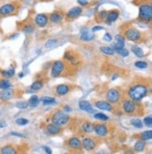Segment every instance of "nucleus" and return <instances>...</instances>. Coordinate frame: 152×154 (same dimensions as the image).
Returning a JSON list of instances; mask_svg holds the SVG:
<instances>
[{
	"label": "nucleus",
	"instance_id": "nucleus-30",
	"mask_svg": "<svg viewBox=\"0 0 152 154\" xmlns=\"http://www.w3.org/2000/svg\"><path fill=\"white\" fill-rule=\"evenodd\" d=\"M100 50L103 54L108 55V56H113L115 54L114 48H111V47H109V46H101V47H100Z\"/></svg>",
	"mask_w": 152,
	"mask_h": 154
},
{
	"label": "nucleus",
	"instance_id": "nucleus-37",
	"mask_svg": "<svg viewBox=\"0 0 152 154\" xmlns=\"http://www.w3.org/2000/svg\"><path fill=\"white\" fill-rule=\"evenodd\" d=\"M134 66L136 68H139V69H146V68H147L148 64L145 61H137V62H135V64H134Z\"/></svg>",
	"mask_w": 152,
	"mask_h": 154
},
{
	"label": "nucleus",
	"instance_id": "nucleus-49",
	"mask_svg": "<svg viewBox=\"0 0 152 154\" xmlns=\"http://www.w3.org/2000/svg\"><path fill=\"white\" fill-rule=\"evenodd\" d=\"M42 149H43L45 151H46V153H48V154H50V153H52V150H51V149L49 148V147H46V146H43L42 147Z\"/></svg>",
	"mask_w": 152,
	"mask_h": 154
},
{
	"label": "nucleus",
	"instance_id": "nucleus-25",
	"mask_svg": "<svg viewBox=\"0 0 152 154\" xmlns=\"http://www.w3.org/2000/svg\"><path fill=\"white\" fill-rule=\"evenodd\" d=\"M43 88V83L41 81V80H38V81H35L34 83L30 85V90L31 91H38L40 90Z\"/></svg>",
	"mask_w": 152,
	"mask_h": 154
},
{
	"label": "nucleus",
	"instance_id": "nucleus-21",
	"mask_svg": "<svg viewBox=\"0 0 152 154\" xmlns=\"http://www.w3.org/2000/svg\"><path fill=\"white\" fill-rule=\"evenodd\" d=\"M63 14L60 13V12H53L51 13L50 15V20L52 23H55V24H58V23H61L62 20H63Z\"/></svg>",
	"mask_w": 152,
	"mask_h": 154
},
{
	"label": "nucleus",
	"instance_id": "nucleus-26",
	"mask_svg": "<svg viewBox=\"0 0 152 154\" xmlns=\"http://www.w3.org/2000/svg\"><path fill=\"white\" fill-rule=\"evenodd\" d=\"M132 51L137 57H143L144 55H145L143 49L140 48L139 46H137V45H132Z\"/></svg>",
	"mask_w": 152,
	"mask_h": 154
},
{
	"label": "nucleus",
	"instance_id": "nucleus-19",
	"mask_svg": "<svg viewBox=\"0 0 152 154\" xmlns=\"http://www.w3.org/2000/svg\"><path fill=\"white\" fill-rule=\"evenodd\" d=\"M81 129L86 134H91V132H94V124L89 122V121H84V123L81 125Z\"/></svg>",
	"mask_w": 152,
	"mask_h": 154
},
{
	"label": "nucleus",
	"instance_id": "nucleus-13",
	"mask_svg": "<svg viewBox=\"0 0 152 154\" xmlns=\"http://www.w3.org/2000/svg\"><path fill=\"white\" fill-rule=\"evenodd\" d=\"M48 16L45 13H40L35 17V23L37 24L38 26L44 27L48 23Z\"/></svg>",
	"mask_w": 152,
	"mask_h": 154
},
{
	"label": "nucleus",
	"instance_id": "nucleus-5",
	"mask_svg": "<svg viewBox=\"0 0 152 154\" xmlns=\"http://www.w3.org/2000/svg\"><path fill=\"white\" fill-rule=\"evenodd\" d=\"M106 101L109 102L112 104H115V103H118L120 102V100L122 98L121 91L118 88H111L108 89L107 92L105 94Z\"/></svg>",
	"mask_w": 152,
	"mask_h": 154
},
{
	"label": "nucleus",
	"instance_id": "nucleus-48",
	"mask_svg": "<svg viewBox=\"0 0 152 154\" xmlns=\"http://www.w3.org/2000/svg\"><path fill=\"white\" fill-rule=\"evenodd\" d=\"M63 110H64L65 112H67V113H69V112H72V107H70V106H69V105H65V106H64V108H63Z\"/></svg>",
	"mask_w": 152,
	"mask_h": 154
},
{
	"label": "nucleus",
	"instance_id": "nucleus-6",
	"mask_svg": "<svg viewBox=\"0 0 152 154\" xmlns=\"http://www.w3.org/2000/svg\"><path fill=\"white\" fill-rule=\"evenodd\" d=\"M125 37L127 40L130 41H139L142 39V34L139 30H137L134 27H130L125 31Z\"/></svg>",
	"mask_w": 152,
	"mask_h": 154
},
{
	"label": "nucleus",
	"instance_id": "nucleus-20",
	"mask_svg": "<svg viewBox=\"0 0 152 154\" xmlns=\"http://www.w3.org/2000/svg\"><path fill=\"white\" fill-rule=\"evenodd\" d=\"M0 153L2 154H15L17 153V149L14 146L12 145H6L4 147H2Z\"/></svg>",
	"mask_w": 152,
	"mask_h": 154
},
{
	"label": "nucleus",
	"instance_id": "nucleus-41",
	"mask_svg": "<svg viewBox=\"0 0 152 154\" xmlns=\"http://www.w3.org/2000/svg\"><path fill=\"white\" fill-rule=\"evenodd\" d=\"M16 123L20 125V126H24V125H26L28 123V120L24 119V117H20V119H16Z\"/></svg>",
	"mask_w": 152,
	"mask_h": 154
},
{
	"label": "nucleus",
	"instance_id": "nucleus-52",
	"mask_svg": "<svg viewBox=\"0 0 152 154\" xmlns=\"http://www.w3.org/2000/svg\"><path fill=\"white\" fill-rule=\"evenodd\" d=\"M18 76H19V78H22V77L24 76V74H23V73H20L18 74Z\"/></svg>",
	"mask_w": 152,
	"mask_h": 154
},
{
	"label": "nucleus",
	"instance_id": "nucleus-1",
	"mask_svg": "<svg viewBox=\"0 0 152 154\" xmlns=\"http://www.w3.org/2000/svg\"><path fill=\"white\" fill-rule=\"evenodd\" d=\"M148 92H149V88L145 83H135L130 85L128 89V97L132 101L138 102L147 97Z\"/></svg>",
	"mask_w": 152,
	"mask_h": 154
},
{
	"label": "nucleus",
	"instance_id": "nucleus-9",
	"mask_svg": "<svg viewBox=\"0 0 152 154\" xmlns=\"http://www.w3.org/2000/svg\"><path fill=\"white\" fill-rule=\"evenodd\" d=\"M94 132H96V135L99 137H106L109 134V129L107 125L103 123L94 124Z\"/></svg>",
	"mask_w": 152,
	"mask_h": 154
},
{
	"label": "nucleus",
	"instance_id": "nucleus-32",
	"mask_svg": "<svg viewBox=\"0 0 152 154\" xmlns=\"http://www.w3.org/2000/svg\"><path fill=\"white\" fill-rule=\"evenodd\" d=\"M11 87V84H10V82L7 79H1L0 80V89H6V88H9Z\"/></svg>",
	"mask_w": 152,
	"mask_h": 154
},
{
	"label": "nucleus",
	"instance_id": "nucleus-17",
	"mask_svg": "<svg viewBox=\"0 0 152 154\" xmlns=\"http://www.w3.org/2000/svg\"><path fill=\"white\" fill-rule=\"evenodd\" d=\"M46 131L49 134L55 135V134H60V132H61V127L57 126V125H55L54 123L48 124L46 126Z\"/></svg>",
	"mask_w": 152,
	"mask_h": 154
},
{
	"label": "nucleus",
	"instance_id": "nucleus-8",
	"mask_svg": "<svg viewBox=\"0 0 152 154\" xmlns=\"http://www.w3.org/2000/svg\"><path fill=\"white\" fill-rule=\"evenodd\" d=\"M97 147V141L96 139L90 136L84 137L82 140V149H84L86 151H91L96 149Z\"/></svg>",
	"mask_w": 152,
	"mask_h": 154
},
{
	"label": "nucleus",
	"instance_id": "nucleus-28",
	"mask_svg": "<svg viewBox=\"0 0 152 154\" xmlns=\"http://www.w3.org/2000/svg\"><path fill=\"white\" fill-rule=\"evenodd\" d=\"M39 102H40V100H39V97L37 95H32L31 97L29 98L27 102V104L28 106H31V107H35L38 105Z\"/></svg>",
	"mask_w": 152,
	"mask_h": 154
},
{
	"label": "nucleus",
	"instance_id": "nucleus-14",
	"mask_svg": "<svg viewBox=\"0 0 152 154\" xmlns=\"http://www.w3.org/2000/svg\"><path fill=\"white\" fill-rule=\"evenodd\" d=\"M81 13H82V8H80V7H73L66 13V17L68 19H75V18L81 15Z\"/></svg>",
	"mask_w": 152,
	"mask_h": 154
},
{
	"label": "nucleus",
	"instance_id": "nucleus-34",
	"mask_svg": "<svg viewBox=\"0 0 152 154\" xmlns=\"http://www.w3.org/2000/svg\"><path fill=\"white\" fill-rule=\"evenodd\" d=\"M94 117L98 120H101V121H107L109 119V117L106 116V115L102 114V113H98V114H95L94 115Z\"/></svg>",
	"mask_w": 152,
	"mask_h": 154
},
{
	"label": "nucleus",
	"instance_id": "nucleus-12",
	"mask_svg": "<svg viewBox=\"0 0 152 154\" xmlns=\"http://www.w3.org/2000/svg\"><path fill=\"white\" fill-rule=\"evenodd\" d=\"M13 96L14 90L11 87L6 89H1V91H0V100H2V101H8V100L11 99Z\"/></svg>",
	"mask_w": 152,
	"mask_h": 154
},
{
	"label": "nucleus",
	"instance_id": "nucleus-46",
	"mask_svg": "<svg viewBox=\"0 0 152 154\" xmlns=\"http://www.w3.org/2000/svg\"><path fill=\"white\" fill-rule=\"evenodd\" d=\"M11 135H13V136H17V137H22V138H24V137H26L24 134H19V132H11Z\"/></svg>",
	"mask_w": 152,
	"mask_h": 154
},
{
	"label": "nucleus",
	"instance_id": "nucleus-3",
	"mask_svg": "<svg viewBox=\"0 0 152 154\" xmlns=\"http://www.w3.org/2000/svg\"><path fill=\"white\" fill-rule=\"evenodd\" d=\"M139 18L143 22L148 23L152 20V6L151 4H142L139 8Z\"/></svg>",
	"mask_w": 152,
	"mask_h": 154
},
{
	"label": "nucleus",
	"instance_id": "nucleus-38",
	"mask_svg": "<svg viewBox=\"0 0 152 154\" xmlns=\"http://www.w3.org/2000/svg\"><path fill=\"white\" fill-rule=\"evenodd\" d=\"M56 42L57 41L56 40H49L46 41V43H45V47L46 48H52L53 46H55L56 44Z\"/></svg>",
	"mask_w": 152,
	"mask_h": 154
},
{
	"label": "nucleus",
	"instance_id": "nucleus-31",
	"mask_svg": "<svg viewBox=\"0 0 152 154\" xmlns=\"http://www.w3.org/2000/svg\"><path fill=\"white\" fill-rule=\"evenodd\" d=\"M140 138L142 139L144 141H147V140H150L152 138V131L149 130V131H146L141 134L140 135Z\"/></svg>",
	"mask_w": 152,
	"mask_h": 154
},
{
	"label": "nucleus",
	"instance_id": "nucleus-10",
	"mask_svg": "<svg viewBox=\"0 0 152 154\" xmlns=\"http://www.w3.org/2000/svg\"><path fill=\"white\" fill-rule=\"evenodd\" d=\"M67 145L70 149L73 150H81L82 149V140H80V138L76 136H72L68 139L67 141Z\"/></svg>",
	"mask_w": 152,
	"mask_h": 154
},
{
	"label": "nucleus",
	"instance_id": "nucleus-43",
	"mask_svg": "<svg viewBox=\"0 0 152 154\" xmlns=\"http://www.w3.org/2000/svg\"><path fill=\"white\" fill-rule=\"evenodd\" d=\"M99 17H100V20H103V19H106V16H107V12L106 10H101L98 13Z\"/></svg>",
	"mask_w": 152,
	"mask_h": 154
},
{
	"label": "nucleus",
	"instance_id": "nucleus-4",
	"mask_svg": "<svg viewBox=\"0 0 152 154\" xmlns=\"http://www.w3.org/2000/svg\"><path fill=\"white\" fill-rule=\"evenodd\" d=\"M122 109L123 112H125L128 115H135L138 114L137 111L139 110V106L136 103V102H134L130 99H126L122 102Z\"/></svg>",
	"mask_w": 152,
	"mask_h": 154
},
{
	"label": "nucleus",
	"instance_id": "nucleus-39",
	"mask_svg": "<svg viewBox=\"0 0 152 154\" xmlns=\"http://www.w3.org/2000/svg\"><path fill=\"white\" fill-rule=\"evenodd\" d=\"M116 53L119 54L120 56H123V57H125V56H129V51L127 50L126 48H122V49H120L118 50V51H116Z\"/></svg>",
	"mask_w": 152,
	"mask_h": 154
},
{
	"label": "nucleus",
	"instance_id": "nucleus-50",
	"mask_svg": "<svg viewBox=\"0 0 152 154\" xmlns=\"http://www.w3.org/2000/svg\"><path fill=\"white\" fill-rule=\"evenodd\" d=\"M102 29H103V27H101V26H94L92 28V31L93 32H97L99 30H102Z\"/></svg>",
	"mask_w": 152,
	"mask_h": 154
},
{
	"label": "nucleus",
	"instance_id": "nucleus-53",
	"mask_svg": "<svg viewBox=\"0 0 152 154\" xmlns=\"http://www.w3.org/2000/svg\"><path fill=\"white\" fill-rule=\"evenodd\" d=\"M0 74H1V70H0Z\"/></svg>",
	"mask_w": 152,
	"mask_h": 154
},
{
	"label": "nucleus",
	"instance_id": "nucleus-7",
	"mask_svg": "<svg viewBox=\"0 0 152 154\" xmlns=\"http://www.w3.org/2000/svg\"><path fill=\"white\" fill-rule=\"evenodd\" d=\"M65 70V63L61 60H56L52 64L51 75L52 77H57L61 74Z\"/></svg>",
	"mask_w": 152,
	"mask_h": 154
},
{
	"label": "nucleus",
	"instance_id": "nucleus-27",
	"mask_svg": "<svg viewBox=\"0 0 152 154\" xmlns=\"http://www.w3.org/2000/svg\"><path fill=\"white\" fill-rule=\"evenodd\" d=\"M41 102L43 103L45 105H48V104H55L56 101L55 98H52V97H48V96H44V97H42L41 99Z\"/></svg>",
	"mask_w": 152,
	"mask_h": 154
},
{
	"label": "nucleus",
	"instance_id": "nucleus-40",
	"mask_svg": "<svg viewBox=\"0 0 152 154\" xmlns=\"http://www.w3.org/2000/svg\"><path fill=\"white\" fill-rule=\"evenodd\" d=\"M27 106H28L27 102H19L16 103V107L19 109H26Z\"/></svg>",
	"mask_w": 152,
	"mask_h": 154
},
{
	"label": "nucleus",
	"instance_id": "nucleus-51",
	"mask_svg": "<svg viewBox=\"0 0 152 154\" xmlns=\"http://www.w3.org/2000/svg\"><path fill=\"white\" fill-rule=\"evenodd\" d=\"M6 126V122L5 121H3V122L0 123V128H2V127H5Z\"/></svg>",
	"mask_w": 152,
	"mask_h": 154
},
{
	"label": "nucleus",
	"instance_id": "nucleus-2",
	"mask_svg": "<svg viewBox=\"0 0 152 154\" xmlns=\"http://www.w3.org/2000/svg\"><path fill=\"white\" fill-rule=\"evenodd\" d=\"M51 120L55 125H57V126H59V127H62L69 122L70 116L67 114V112H65V111L57 110L52 115Z\"/></svg>",
	"mask_w": 152,
	"mask_h": 154
},
{
	"label": "nucleus",
	"instance_id": "nucleus-47",
	"mask_svg": "<svg viewBox=\"0 0 152 154\" xmlns=\"http://www.w3.org/2000/svg\"><path fill=\"white\" fill-rule=\"evenodd\" d=\"M116 41H125V38H124V36H122V35H116Z\"/></svg>",
	"mask_w": 152,
	"mask_h": 154
},
{
	"label": "nucleus",
	"instance_id": "nucleus-44",
	"mask_svg": "<svg viewBox=\"0 0 152 154\" xmlns=\"http://www.w3.org/2000/svg\"><path fill=\"white\" fill-rule=\"evenodd\" d=\"M103 40L106 41H112V37L109 33H105V35L103 36Z\"/></svg>",
	"mask_w": 152,
	"mask_h": 154
},
{
	"label": "nucleus",
	"instance_id": "nucleus-23",
	"mask_svg": "<svg viewBox=\"0 0 152 154\" xmlns=\"http://www.w3.org/2000/svg\"><path fill=\"white\" fill-rule=\"evenodd\" d=\"M146 148V141L142 140V139H139V140H137L135 145H134L133 149L135 150L136 152H140V151H143L144 149Z\"/></svg>",
	"mask_w": 152,
	"mask_h": 154
},
{
	"label": "nucleus",
	"instance_id": "nucleus-11",
	"mask_svg": "<svg viewBox=\"0 0 152 154\" xmlns=\"http://www.w3.org/2000/svg\"><path fill=\"white\" fill-rule=\"evenodd\" d=\"M15 10H16V6L13 3L5 4L0 8V15H9V14L13 13Z\"/></svg>",
	"mask_w": 152,
	"mask_h": 154
},
{
	"label": "nucleus",
	"instance_id": "nucleus-16",
	"mask_svg": "<svg viewBox=\"0 0 152 154\" xmlns=\"http://www.w3.org/2000/svg\"><path fill=\"white\" fill-rule=\"evenodd\" d=\"M70 85H66V84H61V85H58L55 87V93L58 96H64L70 92Z\"/></svg>",
	"mask_w": 152,
	"mask_h": 154
},
{
	"label": "nucleus",
	"instance_id": "nucleus-18",
	"mask_svg": "<svg viewBox=\"0 0 152 154\" xmlns=\"http://www.w3.org/2000/svg\"><path fill=\"white\" fill-rule=\"evenodd\" d=\"M118 16H119V12L118 9H112L109 12H107L106 19L108 21V24H111L113 22H115V21H116Z\"/></svg>",
	"mask_w": 152,
	"mask_h": 154
},
{
	"label": "nucleus",
	"instance_id": "nucleus-35",
	"mask_svg": "<svg viewBox=\"0 0 152 154\" xmlns=\"http://www.w3.org/2000/svg\"><path fill=\"white\" fill-rule=\"evenodd\" d=\"M125 46V41H116V42L115 43V46H114V50L115 52L118 51V50L124 48Z\"/></svg>",
	"mask_w": 152,
	"mask_h": 154
},
{
	"label": "nucleus",
	"instance_id": "nucleus-33",
	"mask_svg": "<svg viewBox=\"0 0 152 154\" xmlns=\"http://www.w3.org/2000/svg\"><path fill=\"white\" fill-rule=\"evenodd\" d=\"M130 124L137 129H141L143 127V122L139 119H132V120H130Z\"/></svg>",
	"mask_w": 152,
	"mask_h": 154
},
{
	"label": "nucleus",
	"instance_id": "nucleus-29",
	"mask_svg": "<svg viewBox=\"0 0 152 154\" xmlns=\"http://www.w3.org/2000/svg\"><path fill=\"white\" fill-rule=\"evenodd\" d=\"M14 74H15L14 69H8V70L1 71V75L4 78H10V77H12Z\"/></svg>",
	"mask_w": 152,
	"mask_h": 154
},
{
	"label": "nucleus",
	"instance_id": "nucleus-15",
	"mask_svg": "<svg viewBox=\"0 0 152 154\" xmlns=\"http://www.w3.org/2000/svg\"><path fill=\"white\" fill-rule=\"evenodd\" d=\"M95 105L100 110H105V111H109V112L113 111V104L107 101H98L95 103Z\"/></svg>",
	"mask_w": 152,
	"mask_h": 154
},
{
	"label": "nucleus",
	"instance_id": "nucleus-24",
	"mask_svg": "<svg viewBox=\"0 0 152 154\" xmlns=\"http://www.w3.org/2000/svg\"><path fill=\"white\" fill-rule=\"evenodd\" d=\"M81 32H82V35H81V40L82 41H92L94 39V36L92 34H90L87 29H82Z\"/></svg>",
	"mask_w": 152,
	"mask_h": 154
},
{
	"label": "nucleus",
	"instance_id": "nucleus-36",
	"mask_svg": "<svg viewBox=\"0 0 152 154\" xmlns=\"http://www.w3.org/2000/svg\"><path fill=\"white\" fill-rule=\"evenodd\" d=\"M34 30V26H32V24H26V26H24V28H23V31L26 34H29V33H31Z\"/></svg>",
	"mask_w": 152,
	"mask_h": 154
},
{
	"label": "nucleus",
	"instance_id": "nucleus-45",
	"mask_svg": "<svg viewBox=\"0 0 152 154\" xmlns=\"http://www.w3.org/2000/svg\"><path fill=\"white\" fill-rule=\"evenodd\" d=\"M77 2L79 3L80 6H83V7H86V5H88V2L86 0H77Z\"/></svg>",
	"mask_w": 152,
	"mask_h": 154
},
{
	"label": "nucleus",
	"instance_id": "nucleus-42",
	"mask_svg": "<svg viewBox=\"0 0 152 154\" xmlns=\"http://www.w3.org/2000/svg\"><path fill=\"white\" fill-rule=\"evenodd\" d=\"M144 123L146 124V126L151 127L152 126V117L150 116L145 117V119H144Z\"/></svg>",
	"mask_w": 152,
	"mask_h": 154
},
{
	"label": "nucleus",
	"instance_id": "nucleus-22",
	"mask_svg": "<svg viewBox=\"0 0 152 154\" xmlns=\"http://www.w3.org/2000/svg\"><path fill=\"white\" fill-rule=\"evenodd\" d=\"M79 107L81 110L83 111H86V112H92L93 108H92V104L87 102V101H81L79 102Z\"/></svg>",
	"mask_w": 152,
	"mask_h": 154
}]
</instances>
